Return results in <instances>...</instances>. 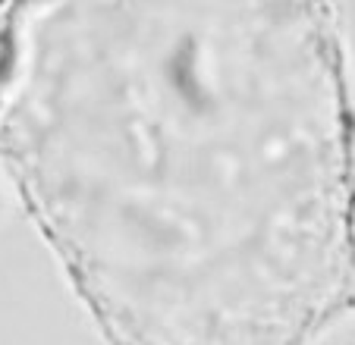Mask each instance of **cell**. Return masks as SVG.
Segmentation results:
<instances>
[{
	"mask_svg": "<svg viewBox=\"0 0 355 345\" xmlns=\"http://www.w3.org/2000/svg\"><path fill=\"white\" fill-rule=\"evenodd\" d=\"M0 139L107 345H318L352 305L334 7H38Z\"/></svg>",
	"mask_w": 355,
	"mask_h": 345,
	"instance_id": "cell-1",
	"label": "cell"
},
{
	"mask_svg": "<svg viewBox=\"0 0 355 345\" xmlns=\"http://www.w3.org/2000/svg\"><path fill=\"white\" fill-rule=\"evenodd\" d=\"M318 345H355V299L346 311L336 317V324L327 330V336Z\"/></svg>",
	"mask_w": 355,
	"mask_h": 345,
	"instance_id": "cell-2",
	"label": "cell"
}]
</instances>
